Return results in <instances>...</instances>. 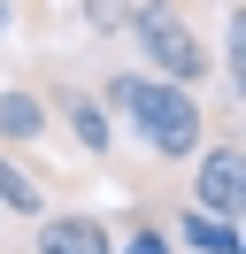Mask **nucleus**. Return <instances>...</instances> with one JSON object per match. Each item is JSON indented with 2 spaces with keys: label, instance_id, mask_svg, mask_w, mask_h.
Listing matches in <instances>:
<instances>
[{
  "label": "nucleus",
  "instance_id": "6e6552de",
  "mask_svg": "<svg viewBox=\"0 0 246 254\" xmlns=\"http://www.w3.org/2000/svg\"><path fill=\"white\" fill-rule=\"evenodd\" d=\"M162 231H169V247H177V254H246V247H239V223L200 216V208H177Z\"/></svg>",
  "mask_w": 246,
  "mask_h": 254
},
{
  "label": "nucleus",
  "instance_id": "39448f33",
  "mask_svg": "<svg viewBox=\"0 0 246 254\" xmlns=\"http://www.w3.org/2000/svg\"><path fill=\"white\" fill-rule=\"evenodd\" d=\"M31 254H116V223L92 208H46L31 223Z\"/></svg>",
  "mask_w": 246,
  "mask_h": 254
},
{
  "label": "nucleus",
  "instance_id": "9d476101",
  "mask_svg": "<svg viewBox=\"0 0 246 254\" xmlns=\"http://www.w3.org/2000/svg\"><path fill=\"white\" fill-rule=\"evenodd\" d=\"M77 23H85L92 39H116L123 31V0H77Z\"/></svg>",
  "mask_w": 246,
  "mask_h": 254
},
{
  "label": "nucleus",
  "instance_id": "20e7f679",
  "mask_svg": "<svg viewBox=\"0 0 246 254\" xmlns=\"http://www.w3.org/2000/svg\"><path fill=\"white\" fill-rule=\"evenodd\" d=\"M231 116H239V100H223V116L208 124L200 154L184 162V170H192V200H184V208L239 223V208H246V162H239V124H231Z\"/></svg>",
  "mask_w": 246,
  "mask_h": 254
},
{
  "label": "nucleus",
  "instance_id": "423d86ee",
  "mask_svg": "<svg viewBox=\"0 0 246 254\" xmlns=\"http://www.w3.org/2000/svg\"><path fill=\"white\" fill-rule=\"evenodd\" d=\"M46 139H54V116H46L39 85H31V77L0 85V146H15V154H39Z\"/></svg>",
  "mask_w": 246,
  "mask_h": 254
},
{
  "label": "nucleus",
  "instance_id": "f257e3e1",
  "mask_svg": "<svg viewBox=\"0 0 246 254\" xmlns=\"http://www.w3.org/2000/svg\"><path fill=\"white\" fill-rule=\"evenodd\" d=\"M92 93H100V108L116 116V131H131V139L146 146L154 170H184V162L200 154V139H208V124H215L192 85H169V77H154V69H138V62L100 69Z\"/></svg>",
  "mask_w": 246,
  "mask_h": 254
},
{
  "label": "nucleus",
  "instance_id": "9b49d317",
  "mask_svg": "<svg viewBox=\"0 0 246 254\" xmlns=\"http://www.w3.org/2000/svg\"><path fill=\"white\" fill-rule=\"evenodd\" d=\"M8 31H15V0H0V47H8Z\"/></svg>",
  "mask_w": 246,
  "mask_h": 254
},
{
  "label": "nucleus",
  "instance_id": "7ed1b4c3",
  "mask_svg": "<svg viewBox=\"0 0 246 254\" xmlns=\"http://www.w3.org/2000/svg\"><path fill=\"white\" fill-rule=\"evenodd\" d=\"M31 85H39L46 116H54V139L69 146V154H85L92 170H116V162H123V131H116V116L100 108L92 77H77V69L46 62V69H31Z\"/></svg>",
  "mask_w": 246,
  "mask_h": 254
},
{
  "label": "nucleus",
  "instance_id": "1a4fd4ad",
  "mask_svg": "<svg viewBox=\"0 0 246 254\" xmlns=\"http://www.w3.org/2000/svg\"><path fill=\"white\" fill-rule=\"evenodd\" d=\"M116 254H177V247H169V231H162V223L146 216V208H138V216H131V223L116 231Z\"/></svg>",
  "mask_w": 246,
  "mask_h": 254
},
{
  "label": "nucleus",
  "instance_id": "0eeeda50",
  "mask_svg": "<svg viewBox=\"0 0 246 254\" xmlns=\"http://www.w3.org/2000/svg\"><path fill=\"white\" fill-rule=\"evenodd\" d=\"M46 208H62V200H54V177H46L31 154L0 146V216H23V223H39Z\"/></svg>",
  "mask_w": 246,
  "mask_h": 254
},
{
  "label": "nucleus",
  "instance_id": "f8f14e48",
  "mask_svg": "<svg viewBox=\"0 0 246 254\" xmlns=\"http://www.w3.org/2000/svg\"><path fill=\"white\" fill-rule=\"evenodd\" d=\"M0 254H8V216H0Z\"/></svg>",
  "mask_w": 246,
  "mask_h": 254
},
{
  "label": "nucleus",
  "instance_id": "f03ea898",
  "mask_svg": "<svg viewBox=\"0 0 246 254\" xmlns=\"http://www.w3.org/2000/svg\"><path fill=\"white\" fill-rule=\"evenodd\" d=\"M116 39L131 47L138 69H154L169 85H192V93L215 85V47L200 39V16L184 0H123V31Z\"/></svg>",
  "mask_w": 246,
  "mask_h": 254
}]
</instances>
